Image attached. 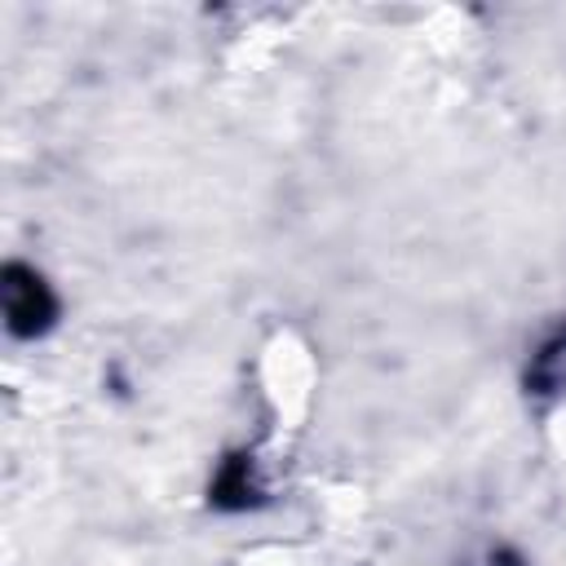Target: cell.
Returning a JSON list of instances; mask_svg holds the SVG:
<instances>
[{"instance_id":"obj_1","label":"cell","mask_w":566,"mask_h":566,"mask_svg":"<svg viewBox=\"0 0 566 566\" xmlns=\"http://www.w3.org/2000/svg\"><path fill=\"white\" fill-rule=\"evenodd\" d=\"M4 314H9L13 336H40L53 323L57 301L35 270L13 261V265H4Z\"/></svg>"},{"instance_id":"obj_2","label":"cell","mask_w":566,"mask_h":566,"mask_svg":"<svg viewBox=\"0 0 566 566\" xmlns=\"http://www.w3.org/2000/svg\"><path fill=\"white\" fill-rule=\"evenodd\" d=\"M212 495H217V504H226V509H243V504L252 500V482H248V460H243V455H234V460L221 469Z\"/></svg>"},{"instance_id":"obj_3","label":"cell","mask_w":566,"mask_h":566,"mask_svg":"<svg viewBox=\"0 0 566 566\" xmlns=\"http://www.w3.org/2000/svg\"><path fill=\"white\" fill-rule=\"evenodd\" d=\"M531 380H535L539 389H562V385H566V332H562L557 340H548V345L539 349V358H535V371H531Z\"/></svg>"}]
</instances>
